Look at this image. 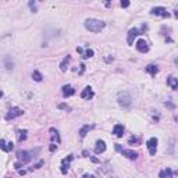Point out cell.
Segmentation results:
<instances>
[{
	"mask_svg": "<svg viewBox=\"0 0 178 178\" xmlns=\"http://www.w3.org/2000/svg\"><path fill=\"white\" fill-rule=\"evenodd\" d=\"M17 139H18V142H22L27 139V130H20L18 132H17Z\"/></svg>",
	"mask_w": 178,
	"mask_h": 178,
	"instance_id": "obj_19",
	"label": "cell"
},
{
	"mask_svg": "<svg viewBox=\"0 0 178 178\" xmlns=\"http://www.w3.org/2000/svg\"><path fill=\"white\" fill-rule=\"evenodd\" d=\"M113 134H114L117 138H121V136L124 135V125H121V124L114 125V128H113Z\"/></svg>",
	"mask_w": 178,
	"mask_h": 178,
	"instance_id": "obj_13",
	"label": "cell"
},
{
	"mask_svg": "<svg viewBox=\"0 0 178 178\" xmlns=\"http://www.w3.org/2000/svg\"><path fill=\"white\" fill-rule=\"evenodd\" d=\"M146 148H148L149 153H150L152 156H154V154H156V150H157V138L148 139V142H146Z\"/></svg>",
	"mask_w": 178,
	"mask_h": 178,
	"instance_id": "obj_4",
	"label": "cell"
},
{
	"mask_svg": "<svg viewBox=\"0 0 178 178\" xmlns=\"http://www.w3.org/2000/svg\"><path fill=\"white\" fill-rule=\"evenodd\" d=\"M70 59H71V57H70V55H67L66 57L63 59V61L60 63V71H63V73H64V71H67V64H68Z\"/></svg>",
	"mask_w": 178,
	"mask_h": 178,
	"instance_id": "obj_18",
	"label": "cell"
},
{
	"mask_svg": "<svg viewBox=\"0 0 178 178\" xmlns=\"http://www.w3.org/2000/svg\"><path fill=\"white\" fill-rule=\"evenodd\" d=\"M92 128H95V125H84V127L79 130V138L84 139L85 136H86V134L89 132V131L92 130Z\"/></svg>",
	"mask_w": 178,
	"mask_h": 178,
	"instance_id": "obj_15",
	"label": "cell"
},
{
	"mask_svg": "<svg viewBox=\"0 0 178 178\" xmlns=\"http://www.w3.org/2000/svg\"><path fill=\"white\" fill-rule=\"evenodd\" d=\"M77 51L81 53V55H84V49H82V47H77Z\"/></svg>",
	"mask_w": 178,
	"mask_h": 178,
	"instance_id": "obj_37",
	"label": "cell"
},
{
	"mask_svg": "<svg viewBox=\"0 0 178 178\" xmlns=\"http://www.w3.org/2000/svg\"><path fill=\"white\" fill-rule=\"evenodd\" d=\"M79 67H81V71H79V74H82V73H84V71H85V64H81V66H79Z\"/></svg>",
	"mask_w": 178,
	"mask_h": 178,
	"instance_id": "obj_35",
	"label": "cell"
},
{
	"mask_svg": "<svg viewBox=\"0 0 178 178\" xmlns=\"http://www.w3.org/2000/svg\"><path fill=\"white\" fill-rule=\"evenodd\" d=\"M167 84L171 86L172 91H177V88H178V79L175 78V77H169V78H167Z\"/></svg>",
	"mask_w": 178,
	"mask_h": 178,
	"instance_id": "obj_16",
	"label": "cell"
},
{
	"mask_svg": "<svg viewBox=\"0 0 178 178\" xmlns=\"http://www.w3.org/2000/svg\"><path fill=\"white\" fill-rule=\"evenodd\" d=\"M92 161H93V163H99V160H97L96 157H92Z\"/></svg>",
	"mask_w": 178,
	"mask_h": 178,
	"instance_id": "obj_38",
	"label": "cell"
},
{
	"mask_svg": "<svg viewBox=\"0 0 178 178\" xmlns=\"http://www.w3.org/2000/svg\"><path fill=\"white\" fill-rule=\"evenodd\" d=\"M50 132L53 134V135H51V138L56 139V141H57V143H60V136H59V131L55 130V128H50Z\"/></svg>",
	"mask_w": 178,
	"mask_h": 178,
	"instance_id": "obj_22",
	"label": "cell"
},
{
	"mask_svg": "<svg viewBox=\"0 0 178 178\" xmlns=\"http://www.w3.org/2000/svg\"><path fill=\"white\" fill-rule=\"evenodd\" d=\"M84 178H93V175H84Z\"/></svg>",
	"mask_w": 178,
	"mask_h": 178,
	"instance_id": "obj_40",
	"label": "cell"
},
{
	"mask_svg": "<svg viewBox=\"0 0 178 178\" xmlns=\"http://www.w3.org/2000/svg\"><path fill=\"white\" fill-rule=\"evenodd\" d=\"M135 46H136V49H138V51H141V53H146V51H149L148 42H146L145 39H139Z\"/></svg>",
	"mask_w": 178,
	"mask_h": 178,
	"instance_id": "obj_8",
	"label": "cell"
},
{
	"mask_svg": "<svg viewBox=\"0 0 178 178\" xmlns=\"http://www.w3.org/2000/svg\"><path fill=\"white\" fill-rule=\"evenodd\" d=\"M39 152V149H35V150H21V152H18L17 153V157H18V160H20V163H22V164H27V163H29L31 160L35 157V154Z\"/></svg>",
	"mask_w": 178,
	"mask_h": 178,
	"instance_id": "obj_3",
	"label": "cell"
},
{
	"mask_svg": "<svg viewBox=\"0 0 178 178\" xmlns=\"http://www.w3.org/2000/svg\"><path fill=\"white\" fill-rule=\"evenodd\" d=\"M61 91H63L64 97H70V96H73V95L75 93V89H74L71 85H64V86L61 88Z\"/></svg>",
	"mask_w": 178,
	"mask_h": 178,
	"instance_id": "obj_10",
	"label": "cell"
},
{
	"mask_svg": "<svg viewBox=\"0 0 178 178\" xmlns=\"http://www.w3.org/2000/svg\"><path fill=\"white\" fill-rule=\"evenodd\" d=\"M6 67H7V70H13V61L10 63V59L9 57H6Z\"/></svg>",
	"mask_w": 178,
	"mask_h": 178,
	"instance_id": "obj_25",
	"label": "cell"
},
{
	"mask_svg": "<svg viewBox=\"0 0 178 178\" xmlns=\"http://www.w3.org/2000/svg\"><path fill=\"white\" fill-rule=\"evenodd\" d=\"M7 178H9V177H7Z\"/></svg>",
	"mask_w": 178,
	"mask_h": 178,
	"instance_id": "obj_42",
	"label": "cell"
},
{
	"mask_svg": "<svg viewBox=\"0 0 178 178\" xmlns=\"http://www.w3.org/2000/svg\"><path fill=\"white\" fill-rule=\"evenodd\" d=\"M14 149V143L13 142H7V152H11Z\"/></svg>",
	"mask_w": 178,
	"mask_h": 178,
	"instance_id": "obj_27",
	"label": "cell"
},
{
	"mask_svg": "<svg viewBox=\"0 0 178 178\" xmlns=\"http://www.w3.org/2000/svg\"><path fill=\"white\" fill-rule=\"evenodd\" d=\"M56 149H57V145H56V143H51V145L49 146V150L50 152H55Z\"/></svg>",
	"mask_w": 178,
	"mask_h": 178,
	"instance_id": "obj_30",
	"label": "cell"
},
{
	"mask_svg": "<svg viewBox=\"0 0 178 178\" xmlns=\"http://www.w3.org/2000/svg\"><path fill=\"white\" fill-rule=\"evenodd\" d=\"M42 166H43V161H42V160H40L39 163H36V164H35V166H33L31 170H33V169H35V170H38V169H40V167H42Z\"/></svg>",
	"mask_w": 178,
	"mask_h": 178,
	"instance_id": "obj_29",
	"label": "cell"
},
{
	"mask_svg": "<svg viewBox=\"0 0 178 178\" xmlns=\"http://www.w3.org/2000/svg\"><path fill=\"white\" fill-rule=\"evenodd\" d=\"M172 174H174V172H172V170L167 167V169H164V170H161V171H160L159 177L160 178H172Z\"/></svg>",
	"mask_w": 178,
	"mask_h": 178,
	"instance_id": "obj_14",
	"label": "cell"
},
{
	"mask_svg": "<svg viewBox=\"0 0 178 178\" xmlns=\"http://www.w3.org/2000/svg\"><path fill=\"white\" fill-rule=\"evenodd\" d=\"M59 107H60V109H67V110L70 109V107H68L67 104H59Z\"/></svg>",
	"mask_w": 178,
	"mask_h": 178,
	"instance_id": "obj_34",
	"label": "cell"
},
{
	"mask_svg": "<svg viewBox=\"0 0 178 178\" xmlns=\"http://www.w3.org/2000/svg\"><path fill=\"white\" fill-rule=\"evenodd\" d=\"M138 35H141V33H139V31L136 29V28H131V29L128 31V35H127L128 45H134V39H135Z\"/></svg>",
	"mask_w": 178,
	"mask_h": 178,
	"instance_id": "obj_7",
	"label": "cell"
},
{
	"mask_svg": "<svg viewBox=\"0 0 178 178\" xmlns=\"http://www.w3.org/2000/svg\"><path fill=\"white\" fill-rule=\"evenodd\" d=\"M106 152V143L104 141H97L96 142V146H95V153L96 154H100V153H104Z\"/></svg>",
	"mask_w": 178,
	"mask_h": 178,
	"instance_id": "obj_12",
	"label": "cell"
},
{
	"mask_svg": "<svg viewBox=\"0 0 178 178\" xmlns=\"http://www.w3.org/2000/svg\"><path fill=\"white\" fill-rule=\"evenodd\" d=\"M93 55H95V51L92 50V49H88L84 53V59H89V57H93Z\"/></svg>",
	"mask_w": 178,
	"mask_h": 178,
	"instance_id": "obj_23",
	"label": "cell"
},
{
	"mask_svg": "<svg viewBox=\"0 0 178 178\" xmlns=\"http://www.w3.org/2000/svg\"><path fill=\"white\" fill-rule=\"evenodd\" d=\"M22 113L24 112H22L20 107H13V109L6 114V120H13V118H15V117H20V116H22Z\"/></svg>",
	"mask_w": 178,
	"mask_h": 178,
	"instance_id": "obj_6",
	"label": "cell"
},
{
	"mask_svg": "<svg viewBox=\"0 0 178 178\" xmlns=\"http://www.w3.org/2000/svg\"><path fill=\"white\" fill-rule=\"evenodd\" d=\"M2 97H3V92L0 91V99H2Z\"/></svg>",
	"mask_w": 178,
	"mask_h": 178,
	"instance_id": "obj_41",
	"label": "cell"
},
{
	"mask_svg": "<svg viewBox=\"0 0 178 178\" xmlns=\"http://www.w3.org/2000/svg\"><path fill=\"white\" fill-rule=\"evenodd\" d=\"M25 172H27V171H25V170H20V174H21V175H24Z\"/></svg>",
	"mask_w": 178,
	"mask_h": 178,
	"instance_id": "obj_39",
	"label": "cell"
},
{
	"mask_svg": "<svg viewBox=\"0 0 178 178\" xmlns=\"http://www.w3.org/2000/svg\"><path fill=\"white\" fill-rule=\"evenodd\" d=\"M146 71H148L152 77H154L157 73H159V68H157V66H154V64H149V66L146 67Z\"/></svg>",
	"mask_w": 178,
	"mask_h": 178,
	"instance_id": "obj_17",
	"label": "cell"
},
{
	"mask_svg": "<svg viewBox=\"0 0 178 178\" xmlns=\"http://www.w3.org/2000/svg\"><path fill=\"white\" fill-rule=\"evenodd\" d=\"M42 78H43V77H42V74H40L39 71H38V70H35V71H33V73H32V79H33V81L40 82V81H42Z\"/></svg>",
	"mask_w": 178,
	"mask_h": 178,
	"instance_id": "obj_21",
	"label": "cell"
},
{
	"mask_svg": "<svg viewBox=\"0 0 178 178\" xmlns=\"http://www.w3.org/2000/svg\"><path fill=\"white\" fill-rule=\"evenodd\" d=\"M29 7L33 13H36V3H35V2H29Z\"/></svg>",
	"mask_w": 178,
	"mask_h": 178,
	"instance_id": "obj_26",
	"label": "cell"
},
{
	"mask_svg": "<svg viewBox=\"0 0 178 178\" xmlns=\"http://www.w3.org/2000/svg\"><path fill=\"white\" fill-rule=\"evenodd\" d=\"M128 142H130V145H132V143H138L139 139L135 138V136H132V138H130V141H128Z\"/></svg>",
	"mask_w": 178,
	"mask_h": 178,
	"instance_id": "obj_28",
	"label": "cell"
},
{
	"mask_svg": "<svg viewBox=\"0 0 178 178\" xmlns=\"http://www.w3.org/2000/svg\"><path fill=\"white\" fill-rule=\"evenodd\" d=\"M121 149H123V148H121V146L118 145V143H116V150H117V152H121Z\"/></svg>",
	"mask_w": 178,
	"mask_h": 178,
	"instance_id": "obj_36",
	"label": "cell"
},
{
	"mask_svg": "<svg viewBox=\"0 0 178 178\" xmlns=\"http://www.w3.org/2000/svg\"><path fill=\"white\" fill-rule=\"evenodd\" d=\"M84 25L88 31H91V32H93V33H97L102 29H104L106 22L102 21V20H97V18H86L84 22Z\"/></svg>",
	"mask_w": 178,
	"mask_h": 178,
	"instance_id": "obj_1",
	"label": "cell"
},
{
	"mask_svg": "<svg viewBox=\"0 0 178 178\" xmlns=\"http://www.w3.org/2000/svg\"><path fill=\"white\" fill-rule=\"evenodd\" d=\"M0 149L4 152H7V142L4 139H0Z\"/></svg>",
	"mask_w": 178,
	"mask_h": 178,
	"instance_id": "obj_24",
	"label": "cell"
},
{
	"mask_svg": "<svg viewBox=\"0 0 178 178\" xmlns=\"http://www.w3.org/2000/svg\"><path fill=\"white\" fill-rule=\"evenodd\" d=\"M73 159H74V156H73V154H70L68 157H66V159L61 160V166H66V167H68V169H70V163L73 161Z\"/></svg>",
	"mask_w": 178,
	"mask_h": 178,
	"instance_id": "obj_20",
	"label": "cell"
},
{
	"mask_svg": "<svg viewBox=\"0 0 178 178\" xmlns=\"http://www.w3.org/2000/svg\"><path fill=\"white\" fill-rule=\"evenodd\" d=\"M150 14L153 15H161V17H164V18H169L170 17V13L167 11L164 7H153L150 11Z\"/></svg>",
	"mask_w": 178,
	"mask_h": 178,
	"instance_id": "obj_5",
	"label": "cell"
},
{
	"mask_svg": "<svg viewBox=\"0 0 178 178\" xmlns=\"http://www.w3.org/2000/svg\"><path fill=\"white\" fill-rule=\"evenodd\" d=\"M123 156H125L127 159H130V160H136L138 159V156L139 154L136 153V152H134V150H127V149H121V152H120Z\"/></svg>",
	"mask_w": 178,
	"mask_h": 178,
	"instance_id": "obj_9",
	"label": "cell"
},
{
	"mask_svg": "<svg viewBox=\"0 0 178 178\" xmlns=\"http://www.w3.org/2000/svg\"><path fill=\"white\" fill-rule=\"evenodd\" d=\"M82 156H84V157H89V152L84 150V152H82Z\"/></svg>",
	"mask_w": 178,
	"mask_h": 178,
	"instance_id": "obj_33",
	"label": "cell"
},
{
	"mask_svg": "<svg viewBox=\"0 0 178 178\" xmlns=\"http://www.w3.org/2000/svg\"><path fill=\"white\" fill-rule=\"evenodd\" d=\"M117 103L123 107V109H130L131 103H132V97H131V93L127 91H121L118 92L117 95Z\"/></svg>",
	"mask_w": 178,
	"mask_h": 178,
	"instance_id": "obj_2",
	"label": "cell"
},
{
	"mask_svg": "<svg viewBox=\"0 0 178 178\" xmlns=\"http://www.w3.org/2000/svg\"><path fill=\"white\" fill-rule=\"evenodd\" d=\"M130 6V2H128V0H124V2H121V7H124V9H125V7H128Z\"/></svg>",
	"mask_w": 178,
	"mask_h": 178,
	"instance_id": "obj_31",
	"label": "cell"
},
{
	"mask_svg": "<svg viewBox=\"0 0 178 178\" xmlns=\"http://www.w3.org/2000/svg\"><path fill=\"white\" fill-rule=\"evenodd\" d=\"M93 96H95V93H93V91H92L91 86H86L84 91L81 92V97H82V99H92Z\"/></svg>",
	"mask_w": 178,
	"mask_h": 178,
	"instance_id": "obj_11",
	"label": "cell"
},
{
	"mask_svg": "<svg viewBox=\"0 0 178 178\" xmlns=\"http://www.w3.org/2000/svg\"><path fill=\"white\" fill-rule=\"evenodd\" d=\"M14 167H15V169H17V170H20V169H21V167H22V163H20V161H17V163L14 164Z\"/></svg>",
	"mask_w": 178,
	"mask_h": 178,
	"instance_id": "obj_32",
	"label": "cell"
}]
</instances>
